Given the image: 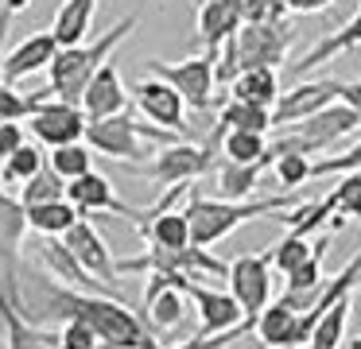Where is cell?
Masks as SVG:
<instances>
[{
    "mask_svg": "<svg viewBox=\"0 0 361 349\" xmlns=\"http://www.w3.org/2000/svg\"><path fill=\"white\" fill-rule=\"evenodd\" d=\"M94 349H121V345H113V341H97Z\"/></svg>",
    "mask_w": 361,
    "mask_h": 349,
    "instance_id": "cell-45",
    "label": "cell"
},
{
    "mask_svg": "<svg viewBox=\"0 0 361 349\" xmlns=\"http://www.w3.org/2000/svg\"><path fill=\"white\" fill-rule=\"evenodd\" d=\"M78 206L71 198H59V202H43V206L27 209V229L39 233V237H63L74 221H78Z\"/></svg>",
    "mask_w": 361,
    "mask_h": 349,
    "instance_id": "cell-30",
    "label": "cell"
},
{
    "mask_svg": "<svg viewBox=\"0 0 361 349\" xmlns=\"http://www.w3.org/2000/svg\"><path fill=\"white\" fill-rule=\"evenodd\" d=\"M97 330L86 322V318H63V326H59V349H94L97 345Z\"/></svg>",
    "mask_w": 361,
    "mask_h": 349,
    "instance_id": "cell-38",
    "label": "cell"
},
{
    "mask_svg": "<svg viewBox=\"0 0 361 349\" xmlns=\"http://www.w3.org/2000/svg\"><path fill=\"white\" fill-rule=\"evenodd\" d=\"M299 206V194L295 190H283V194H272V198H206L198 186L187 190V214L190 221V240L198 248H214L229 237L233 229H241L245 221H257V217H268V214H283V209Z\"/></svg>",
    "mask_w": 361,
    "mask_h": 349,
    "instance_id": "cell-1",
    "label": "cell"
},
{
    "mask_svg": "<svg viewBox=\"0 0 361 349\" xmlns=\"http://www.w3.org/2000/svg\"><path fill=\"white\" fill-rule=\"evenodd\" d=\"M187 299L195 302V310H198V333L195 338H214V333H226V330H233V326H241L245 318V310H241V302L233 299L229 291H221V287H210V283H198V279H187Z\"/></svg>",
    "mask_w": 361,
    "mask_h": 349,
    "instance_id": "cell-13",
    "label": "cell"
},
{
    "mask_svg": "<svg viewBox=\"0 0 361 349\" xmlns=\"http://www.w3.org/2000/svg\"><path fill=\"white\" fill-rule=\"evenodd\" d=\"M338 90H342L338 78H314V82H295L291 90H280V97L272 105V132L288 128L295 121H307L311 113L334 105Z\"/></svg>",
    "mask_w": 361,
    "mask_h": 349,
    "instance_id": "cell-12",
    "label": "cell"
},
{
    "mask_svg": "<svg viewBox=\"0 0 361 349\" xmlns=\"http://www.w3.org/2000/svg\"><path fill=\"white\" fill-rule=\"evenodd\" d=\"M136 23H140V16L128 12L125 20H117L105 35L74 43V47H59L55 62L47 66V90H39V93L43 97H59V101H74V105H78L86 85H90V78L102 70V62L113 59V51L133 35Z\"/></svg>",
    "mask_w": 361,
    "mask_h": 349,
    "instance_id": "cell-2",
    "label": "cell"
},
{
    "mask_svg": "<svg viewBox=\"0 0 361 349\" xmlns=\"http://www.w3.org/2000/svg\"><path fill=\"white\" fill-rule=\"evenodd\" d=\"M226 291L241 302V310L249 318H257L260 310L276 299V268H272L268 248H264V252H241V256L229 260Z\"/></svg>",
    "mask_w": 361,
    "mask_h": 349,
    "instance_id": "cell-6",
    "label": "cell"
},
{
    "mask_svg": "<svg viewBox=\"0 0 361 349\" xmlns=\"http://www.w3.org/2000/svg\"><path fill=\"white\" fill-rule=\"evenodd\" d=\"M314 240L311 237H299V233H283L280 240H276L272 248H268V256H272V268L280 271V276H288V271H295L299 264L311 256Z\"/></svg>",
    "mask_w": 361,
    "mask_h": 349,
    "instance_id": "cell-36",
    "label": "cell"
},
{
    "mask_svg": "<svg viewBox=\"0 0 361 349\" xmlns=\"http://www.w3.org/2000/svg\"><path fill=\"white\" fill-rule=\"evenodd\" d=\"M330 4H334V0H283V8H288L291 16H314V12H326Z\"/></svg>",
    "mask_w": 361,
    "mask_h": 349,
    "instance_id": "cell-42",
    "label": "cell"
},
{
    "mask_svg": "<svg viewBox=\"0 0 361 349\" xmlns=\"http://www.w3.org/2000/svg\"><path fill=\"white\" fill-rule=\"evenodd\" d=\"M82 113L90 116V121H102V116H113V113H125L128 105V90H125V78H121L117 62H102V70H97L94 78H90L86 93H82Z\"/></svg>",
    "mask_w": 361,
    "mask_h": 349,
    "instance_id": "cell-19",
    "label": "cell"
},
{
    "mask_svg": "<svg viewBox=\"0 0 361 349\" xmlns=\"http://www.w3.org/2000/svg\"><path fill=\"white\" fill-rule=\"evenodd\" d=\"M214 128H241V132H264V136H272V109L226 97L218 105V124Z\"/></svg>",
    "mask_w": 361,
    "mask_h": 349,
    "instance_id": "cell-29",
    "label": "cell"
},
{
    "mask_svg": "<svg viewBox=\"0 0 361 349\" xmlns=\"http://www.w3.org/2000/svg\"><path fill=\"white\" fill-rule=\"evenodd\" d=\"M128 97L136 101V109H140L152 124H159V128H167V132H179V136L187 132V101H183V93L175 90L171 82H164V78H156V74H144L140 82L128 90Z\"/></svg>",
    "mask_w": 361,
    "mask_h": 349,
    "instance_id": "cell-11",
    "label": "cell"
},
{
    "mask_svg": "<svg viewBox=\"0 0 361 349\" xmlns=\"http://www.w3.org/2000/svg\"><path fill=\"white\" fill-rule=\"evenodd\" d=\"M353 47H361V8L350 16V23H345V27H338L334 35L319 39V43H314L311 51L303 54V59H299V62H291V70H295V74H307V70L322 66V62H334L338 54L353 51Z\"/></svg>",
    "mask_w": 361,
    "mask_h": 349,
    "instance_id": "cell-25",
    "label": "cell"
},
{
    "mask_svg": "<svg viewBox=\"0 0 361 349\" xmlns=\"http://www.w3.org/2000/svg\"><path fill=\"white\" fill-rule=\"evenodd\" d=\"M0 349H4V333H0Z\"/></svg>",
    "mask_w": 361,
    "mask_h": 349,
    "instance_id": "cell-48",
    "label": "cell"
},
{
    "mask_svg": "<svg viewBox=\"0 0 361 349\" xmlns=\"http://www.w3.org/2000/svg\"><path fill=\"white\" fill-rule=\"evenodd\" d=\"M27 144V132L20 121H0V163L8 159L12 152H20V147Z\"/></svg>",
    "mask_w": 361,
    "mask_h": 349,
    "instance_id": "cell-41",
    "label": "cell"
},
{
    "mask_svg": "<svg viewBox=\"0 0 361 349\" xmlns=\"http://www.w3.org/2000/svg\"><path fill=\"white\" fill-rule=\"evenodd\" d=\"M66 198L78 206L82 217H90V214H121V217H128L133 214V206L121 202L117 190H113V183L105 175H97V171H86L82 178H71V183H66Z\"/></svg>",
    "mask_w": 361,
    "mask_h": 349,
    "instance_id": "cell-20",
    "label": "cell"
},
{
    "mask_svg": "<svg viewBox=\"0 0 361 349\" xmlns=\"http://www.w3.org/2000/svg\"><path fill=\"white\" fill-rule=\"evenodd\" d=\"M144 349H159V341H156V345H144Z\"/></svg>",
    "mask_w": 361,
    "mask_h": 349,
    "instance_id": "cell-47",
    "label": "cell"
},
{
    "mask_svg": "<svg viewBox=\"0 0 361 349\" xmlns=\"http://www.w3.org/2000/svg\"><path fill=\"white\" fill-rule=\"evenodd\" d=\"M252 333H257V338L264 341L268 349H272V345H307L303 314H299V310H291L288 302H280V299H272V302H268V307L257 314Z\"/></svg>",
    "mask_w": 361,
    "mask_h": 349,
    "instance_id": "cell-21",
    "label": "cell"
},
{
    "mask_svg": "<svg viewBox=\"0 0 361 349\" xmlns=\"http://www.w3.org/2000/svg\"><path fill=\"white\" fill-rule=\"evenodd\" d=\"M66 198V178L59 175V171L43 167L39 175H32L24 186H20V202H24L27 209L32 206H43V202H59Z\"/></svg>",
    "mask_w": 361,
    "mask_h": 349,
    "instance_id": "cell-35",
    "label": "cell"
},
{
    "mask_svg": "<svg viewBox=\"0 0 361 349\" xmlns=\"http://www.w3.org/2000/svg\"><path fill=\"white\" fill-rule=\"evenodd\" d=\"M214 62H218V51H202V54H190L183 62H167V59H148L144 74H156L164 82H171L175 90L183 93L187 109L195 113H210L214 109Z\"/></svg>",
    "mask_w": 361,
    "mask_h": 349,
    "instance_id": "cell-4",
    "label": "cell"
},
{
    "mask_svg": "<svg viewBox=\"0 0 361 349\" xmlns=\"http://www.w3.org/2000/svg\"><path fill=\"white\" fill-rule=\"evenodd\" d=\"M288 128L295 132L307 147H311V155H322V152H330L338 140L353 136V132L361 128V116L353 113L350 105L334 101V105L319 109V113H311L307 121H295V124H288Z\"/></svg>",
    "mask_w": 361,
    "mask_h": 349,
    "instance_id": "cell-14",
    "label": "cell"
},
{
    "mask_svg": "<svg viewBox=\"0 0 361 349\" xmlns=\"http://www.w3.org/2000/svg\"><path fill=\"white\" fill-rule=\"evenodd\" d=\"M342 175V171H361V144H353L350 152H342V155H322V159H314L311 163V178L314 175Z\"/></svg>",
    "mask_w": 361,
    "mask_h": 349,
    "instance_id": "cell-40",
    "label": "cell"
},
{
    "mask_svg": "<svg viewBox=\"0 0 361 349\" xmlns=\"http://www.w3.org/2000/svg\"><path fill=\"white\" fill-rule=\"evenodd\" d=\"M63 240H66V248L78 256V264L90 271V276L102 279L105 287H113V291H117V283H121L117 260H113L109 245H105V237L97 233V225L90 221V217H78V221L63 233Z\"/></svg>",
    "mask_w": 361,
    "mask_h": 349,
    "instance_id": "cell-15",
    "label": "cell"
},
{
    "mask_svg": "<svg viewBox=\"0 0 361 349\" xmlns=\"http://www.w3.org/2000/svg\"><path fill=\"white\" fill-rule=\"evenodd\" d=\"M136 233L144 237V245H156V248H187L195 245L190 240V221L183 214V206H171L164 214H152L144 221H136Z\"/></svg>",
    "mask_w": 361,
    "mask_h": 349,
    "instance_id": "cell-23",
    "label": "cell"
},
{
    "mask_svg": "<svg viewBox=\"0 0 361 349\" xmlns=\"http://www.w3.org/2000/svg\"><path fill=\"white\" fill-rule=\"evenodd\" d=\"M47 167L59 171V175L71 183V178H82L86 171H94V147L86 140H74V144H59L47 152Z\"/></svg>",
    "mask_w": 361,
    "mask_h": 349,
    "instance_id": "cell-32",
    "label": "cell"
},
{
    "mask_svg": "<svg viewBox=\"0 0 361 349\" xmlns=\"http://www.w3.org/2000/svg\"><path fill=\"white\" fill-rule=\"evenodd\" d=\"M59 54V39L51 31H35L24 43H16L12 51H4V62H0V82L16 85L20 78H32L39 70H47Z\"/></svg>",
    "mask_w": 361,
    "mask_h": 349,
    "instance_id": "cell-17",
    "label": "cell"
},
{
    "mask_svg": "<svg viewBox=\"0 0 361 349\" xmlns=\"http://www.w3.org/2000/svg\"><path fill=\"white\" fill-rule=\"evenodd\" d=\"M214 147H218V140H206V144H187V140H175V144L159 147L156 155H152V163L140 171L144 178H148L156 190H164V186H175V183H195V178H202L206 171H214Z\"/></svg>",
    "mask_w": 361,
    "mask_h": 349,
    "instance_id": "cell-5",
    "label": "cell"
},
{
    "mask_svg": "<svg viewBox=\"0 0 361 349\" xmlns=\"http://www.w3.org/2000/svg\"><path fill=\"white\" fill-rule=\"evenodd\" d=\"M102 0H63L55 8V20H51V35L59 39V47H74L86 43L90 27H94V16Z\"/></svg>",
    "mask_w": 361,
    "mask_h": 349,
    "instance_id": "cell-24",
    "label": "cell"
},
{
    "mask_svg": "<svg viewBox=\"0 0 361 349\" xmlns=\"http://www.w3.org/2000/svg\"><path fill=\"white\" fill-rule=\"evenodd\" d=\"M0 333H4V349H59V330H47L27 318L4 291H0Z\"/></svg>",
    "mask_w": 361,
    "mask_h": 349,
    "instance_id": "cell-18",
    "label": "cell"
},
{
    "mask_svg": "<svg viewBox=\"0 0 361 349\" xmlns=\"http://www.w3.org/2000/svg\"><path fill=\"white\" fill-rule=\"evenodd\" d=\"M350 310H353V291L342 295L338 302H330L319 314V322L311 326V338H307V349H342L345 326H350Z\"/></svg>",
    "mask_w": 361,
    "mask_h": 349,
    "instance_id": "cell-28",
    "label": "cell"
},
{
    "mask_svg": "<svg viewBox=\"0 0 361 349\" xmlns=\"http://www.w3.org/2000/svg\"><path fill=\"white\" fill-rule=\"evenodd\" d=\"M183 140L179 132H167L159 124H140L128 113H113L102 116V121L86 124V144L94 147L97 155H109V159H125V163H144L159 152V147Z\"/></svg>",
    "mask_w": 361,
    "mask_h": 349,
    "instance_id": "cell-3",
    "label": "cell"
},
{
    "mask_svg": "<svg viewBox=\"0 0 361 349\" xmlns=\"http://www.w3.org/2000/svg\"><path fill=\"white\" fill-rule=\"evenodd\" d=\"M268 171V163H233V159H221L214 167V183H218V198H252L257 194L260 175Z\"/></svg>",
    "mask_w": 361,
    "mask_h": 349,
    "instance_id": "cell-27",
    "label": "cell"
},
{
    "mask_svg": "<svg viewBox=\"0 0 361 349\" xmlns=\"http://www.w3.org/2000/svg\"><path fill=\"white\" fill-rule=\"evenodd\" d=\"M233 43H237V62H241V70H252V66H276L280 70L283 62H288L291 47H295V27H291V20L241 23Z\"/></svg>",
    "mask_w": 361,
    "mask_h": 349,
    "instance_id": "cell-7",
    "label": "cell"
},
{
    "mask_svg": "<svg viewBox=\"0 0 361 349\" xmlns=\"http://www.w3.org/2000/svg\"><path fill=\"white\" fill-rule=\"evenodd\" d=\"M187 276H164L152 271L148 287H144V326L152 333H175L187 318Z\"/></svg>",
    "mask_w": 361,
    "mask_h": 349,
    "instance_id": "cell-10",
    "label": "cell"
},
{
    "mask_svg": "<svg viewBox=\"0 0 361 349\" xmlns=\"http://www.w3.org/2000/svg\"><path fill=\"white\" fill-rule=\"evenodd\" d=\"M35 256H39L43 271H47L55 283L63 287H74V291H97V295H113V287H105L102 279H94L86 268L78 264V256L66 248L63 237H39L35 245Z\"/></svg>",
    "mask_w": 361,
    "mask_h": 349,
    "instance_id": "cell-16",
    "label": "cell"
},
{
    "mask_svg": "<svg viewBox=\"0 0 361 349\" xmlns=\"http://www.w3.org/2000/svg\"><path fill=\"white\" fill-rule=\"evenodd\" d=\"M237 4H241V23H276L291 16L283 0H237Z\"/></svg>",
    "mask_w": 361,
    "mask_h": 349,
    "instance_id": "cell-39",
    "label": "cell"
},
{
    "mask_svg": "<svg viewBox=\"0 0 361 349\" xmlns=\"http://www.w3.org/2000/svg\"><path fill=\"white\" fill-rule=\"evenodd\" d=\"M311 163H314V155H280V159H272V178L283 186V190H295V186H303L307 178H311Z\"/></svg>",
    "mask_w": 361,
    "mask_h": 349,
    "instance_id": "cell-37",
    "label": "cell"
},
{
    "mask_svg": "<svg viewBox=\"0 0 361 349\" xmlns=\"http://www.w3.org/2000/svg\"><path fill=\"white\" fill-rule=\"evenodd\" d=\"M221 132V140H218V147H221V155L226 159H233V163H268V136L264 132H241V128H218ZM272 167V163H268Z\"/></svg>",
    "mask_w": 361,
    "mask_h": 349,
    "instance_id": "cell-31",
    "label": "cell"
},
{
    "mask_svg": "<svg viewBox=\"0 0 361 349\" xmlns=\"http://www.w3.org/2000/svg\"><path fill=\"white\" fill-rule=\"evenodd\" d=\"M334 217H345V221H361V171H342L338 186L326 194Z\"/></svg>",
    "mask_w": 361,
    "mask_h": 349,
    "instance_id": "cell-34",
    "label": "cell"
},
{
    "mask_svg": "<svg viewBox=\"0 0 361 349\" xmlns=\"http://www.w3.org/2000/svg\"><path fill=\"white\" fill-rule=\"evenodd\" d=\"M241 27V4L237 0H202L198 4V43L202 51H218L229 35Z\"/></svg>",
    "mask_w": 361,
    "mask_h": 349,
    "instance_id": "cell-22",
    "label": "cell"
},
{
    "mask_svg": "<svg viewBox=\"0 0 361 349\" xmlns=\"http://www.w3.org/2000/svg\"><path fill=\"white\" fill-rule=\"evenodd\" d=\"M229 97L233 101H249V105H264L272 109L280 97V70L276 66H252L229 82Z\"/></svg>",
    "mask_w": 361,
    "mask_h": 349,
    "instance_id": "cell-26",
    "label": "cell"
},
{
    "mask_svg": "<svg viewBox=\"0 0 361 349\" xmlns=\"http://www.w3.org/2000/svg\"><path fill=\"white\" fill-rule=\"evenodd\" d=\"M24 237H27V206L20 202V194H8L0 183V279H4V295L12 302H20Z\"/></svg>",
    "mask_w": 361,
    "mask_h": 349,
    "instance_id": "cell-8",
    "label": "cell"
},
{
    "mask_svg": "<svg viewBox=\"0 0 361 349\" xmlns=\"http://www.w3.org/2000/svg\"><path fill=\"white\" fill-rule=\"evenodd\" d=\"M4 4H8V8H12V12H16V16H20V12H27V8H32V0H4Z\"/></svg>",
    "mask_w": 361,
    "mask_h": 349,
    "instance_id": "cell-44",
    "label": "cell"
},
{
    "mask_svg": "<svg viewBox=\"0 0 361 349\" xmlns=\"http://www.w3.org/2000/svg\"><path fill=\"white\" fill-rule=\"evenodd\" d=\"M86 124H90V116L82 113V105L35 93V109H32V116H27V128H32V136L39 140L47 152L59 144L86 140Z\"/></svg>",
    "mask_w": 361,
    "mask_h": 349,
    "instance_id": "cell-9",
    "label": "cell"
},
{
    "mask_svg": "<svg viewBox=\"0 0 361 349\" xmlns=\"http://www.w3.org/2000/svg\"><path fill=\"white\" fill-rule=\"evenodd\" d=\"M338 101H342V105H350L353 113L361 116V78H353V82H342V90H338Z\"/></svg>",
    "mask_w": 361,
    "mask_h": 349,
    "instance_id": "cell-43",
    "label": "cell"
},
{
    "mask_svg": "<svg viewBox=\"0 0 361 349\" xmlns=\"http://www.w3.org/2000/svg\"><path fill=\"white\" fill-rule=\"evenodd\" d=\"M272 349H307V345H272Z\"/></svg>",
    "mask_w": 361,
    "mask_h": 349,
    "instance_id": "cell-46",
    "label": "cell"
},
{
    "mask_svg": "<svg viewBox=\"0 0 361 349\" xmlns=\"http://www.w3.org/2000/svg\"><path fill=\"white\" fill-rule=\"evenodd\" d=\"M47 167V152H43L39 144H24L20 152H12L8 159L0 163V183L4 186H24L32 175H39V171Z\"/></svg>",
    "mask_w": 361,
    "mask_h": 349,
    "instance_id": "cell-33",
    "label": "cell"
}]
</instances>
